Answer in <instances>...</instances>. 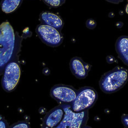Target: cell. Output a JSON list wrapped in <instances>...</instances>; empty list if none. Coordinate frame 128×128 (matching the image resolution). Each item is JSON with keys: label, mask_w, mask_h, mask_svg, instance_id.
Returning <instances> with one entry per match:
<instances>
[{"label": "cell", "mask_w": 128, "mask_h": 128, "mask_svg": "<svg viewBox=\"0 0 128 128\" xmlns=\"http://www.w3.org/2000/svg\"><path fill=\"white\" fill-rule=\"evenodd\" d=\"M18 33L8 22H4L1 25L0 33V74H3L5 66L10 61H15L14 58L20 51L21 40Z\"/></svg>", "instance_id": "obj_1"}, {"label": "cell", "mask_w": 128, "mask_h": 128, "mask_svg": "<svg viewBox=\"0 0 128 128\" xmlns=\"http://www.w3.org/2000/svg\"><path fill=\"white\" fill-rule=\"evenodd\" d=\"M128 80V71L126 68L117 66L106 72L100 79L99 85L106 94H112L121 90Z\"/></svg>", "instance_id": "obj_2"}, {"label": "cell", "mask_w": 128, "mask_h": 128, "mask_svg": "<svg viewBox=\"0 0 128 128\" xmlns=\"http://www.w3.org/2000/svg\"><path fill=\"white\" fill-rule=\"evenodd\" d=\"M98 98V92L93 88L85 86L78 90L75 100L70 104L74 112H81L90 110L96 103Z\"/></svg>", "instance_id": "obj_3"}, {"label": "cell", "mask_w": 128, "mask_h": 128, "mask_svg": "<svg viewBox=\"0 0 128 128\" xmlns=\"http://www.w3.org/2000/svg\"><path fill=\"white\" fill-rule=\"evenodd\" d=\"M64 110V116L57 128H82L86 125L89 117V110L74 112L70 104H61Z\"/></svg>", "instance_id": "obj_4"}, {"label": "cell", "mask_w": 128, "mask_h": 128, "mask_svg": "<svg viewBox=\"0 0 128 128\" xmlns=\"http://www.w3.org/2000/svg\"><path fill=\"white\" fill-rule=\"evenodd\" d=\"M21 76V68L16 61H10L5 66L2 78V87L5 91L10 92L15 90Z\"/></svg>", "instance_id": "obj_5"}, {"label": "cell", "mask_w": 128, "mask_h": 128, "mask_svg": "<svg viewBox=\"0 0 128 128\" xmlns=\"http://www.w3.org/2000/svg\"><path fill=\"white\" fill-rule=\"evenodd\" d=\"M36 32L40 40L49 46L57 47L63 41L61 31L51 26L41 24L37 26Z\"/></svg>", "instance_id": "obj_6"}, {"label": "cell", "mask_w": 128, "mask_h": 128, "mask_svg": "<svg viewBox=\"0 0 128 128\" xmlns=\"http://www.w3.org/2000/svg\"><path fill=\"white\" fill-rule=\"evenodd\" d=\"M78 91L72 86L64 84L54 86L50 91V95L60 104H71L75 100Z\"/></svg>", "instance_id": "obj_7"}, {"label": "cell", "mask_w": 128, "mask_h": 128, "mask_svg": "<svg viewBox=\"0 0 128 128\" xmlns=\"http://www.w3.org/2000/svg\"><path fill=\"white\" fill-rule=\"evenodd\" d=\"M64 116V110L61 104L49 111L42 120V128H57Z\"/></svg>", "instance_id": "obj_8"}, {"label": "cell", "mask_w": 128, "mask_h": 128, "mask_svg": "<svg viewBox=\"0 0 128 128\" xmlns=\"http://www.w3.org/2000/svg\"><path fill=\"white\" fill-rule=\"evenodd\" d=\"M70 68L72 74L80 80L86 78L91 70V66L80 57H74L71 59Z\"/></svg>", "instance_id": "obj_9"}, {"label": "cell", "mask_w": 128, "mask_h": 128, "mask_svg": "<svg viewBox=\"0 0 128 128\" xmlns=\"http://www.w3.org/2000/svg\"><path fill=\"white\" fill-rule=\"evenodd\" d=\"M41 24L55 28L61 31L64 26V22L61 18L57 14L49 11H42L40 15Z\"/></svg>", "instance_id": "obj_10"}, {"label": "cell", "mask_w": 128, "mask_h": 128, "mask_svg": "<svg viewBox=\"0 0 128 128\" xmlns=\"http://www.w3.org/2000/svg\"><path fill=\"white\" fill-rule=\"evenodd\" d=\"M116 50L120 59L128 66V36H122L118 39Z\"/></svg>", "instance_id": "obj_11"}, {"label": "cell", "mask_w": 128, "mask_h": 128, "mask_svg": "<svg viewBox=\"0 0 128 128\" xmlns=\"http://www.w3.org/2000/svg\"><path fill=\"white\" fill-rule=\"evenodd\" d=\"M22 0H2L1 9L5 13H11L17 10Z\"/></svg>", "instance_id": "obj_12"}, {"label": "cell", "mask_w": 128, "mask_h": 128, "mask_svg": "<svg viewBox=\"0 0 128 128\" xmlns=\"http://www.w3.org/2000/svg\"><path fill=\"white\" fill-rule=\"evenodd\" d=\"M48 6L51 7H59L63 4L65 0H42Z\"/></svg>", "instance_id": "obj_13"}, {"label": "cell", "mask_w": 128, "mask_h": 128, "mask_svg": "<svg viewBox=\"0 0 128 128\" xmlns=\"http://www.w3.org/2000/svg\"><path fill=\"white\" fill-rule=\"evenodd\" d=\"M11 128H30V125L26 121H20L10 126Z\"/></svg>", "instance_id": "obj_14"}, {"label": "cell", "mask_w": 128, "mask_h": 128, "mask_svg": "<svg viewBox=\"0 0 128 128\" xmlns=\"http://www.w3.org/2000/svg\"><path fill=\"white\" fill-rule=\"evenodd\" d=\"M86 25L87 28L90 30H93L96 26V22L93 19H89L86 22Z\"/></svg>", "instance_id": "obj_15"}, {"label": "cell", "mask_w": 128, "mask_h": 128, "mask_svg": "<svg viewBox=\"0 0 128 128\" xmlns=\"http://www.w3.org/2000/svg\"><path fill=\"white\" fill-rule=\"evenodd\" d=\"M1 118V120H0V128H8L9 126L8 123L6 121V120H5L4 118L2 117V116H0Z\"/></svg>", "instance_id": "obj_16"}, {"label": "cell", "mask_w": 128, "mask_h": 128, "mask_svg": "<svg viewBox=\"0 0 128 128\" xmlns=\"http://www.w3.org/2000/svg\"><path fill=\"white\" fill-rule=\"evenodd\" d=\"M121 121H122V124L125 127L128 128V114L122 115L121 118Z\"/></svg>", "instance_id": "obj_17"}, {"label": "cell", "mask_w": 128, "mask_h": 128, "mask_svg": "<svg viewBox=\"0 0 128 128\" xmlns=\"http://www.w3.org/2000/svg\"><path fill=\"white\" fill-rule=\"evenodd\" d=\"M106 60H107V62L110 64L113 63L115 61L114 58L112 56H108L107 58H106Z\"/></svg>", "instance_id": "obj_18"}, {"label": "cell", "mask_w": 128, "mask_h": 128, "mask_svg": "<svg viewBox=\"0 0 128 128\" xmlns=\"http://www.w3.org/2000/svg\"><path fill=\"white\" fill-rule=\"evenodd\" d=\"M106 1H108V2H112V3L114 4H118L120 3V2H122L124 0H106Z\"/></svg>", "instance_id": "obj_19"}, {"label": "cell", "mask_w": 128, "mask_h": 128, "mask_svg": "<svg viewBox=\"0 0 128 128\" xmlns=\"http://www.w3.org/2000/svg\"><path fill=\"white\" fill-rule=\"evenodd\" d=\"M126 13L128 14V3L127 6H126Z\"/></svg>", "instance_id": "obj_20"}]
</instances>
